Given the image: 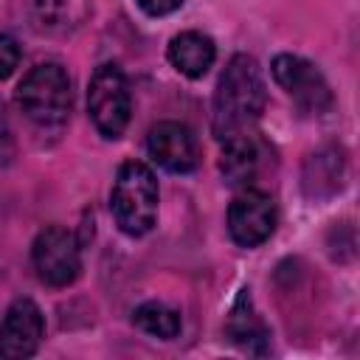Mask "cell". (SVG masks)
<instances>
[{
	"instance_id": "obj_16",
	"label": "cell",
	"mask_w": 360,
	"mask_h": 360,
	"mask_svg": "<svg viewBox=\"0 0 360 360\" xmlns=\"http://www.w3.org/2000/svg\"><path fill=\"white\" fill-rule=\"evenodd\" d=\"M17 65H20V45H17V39L8 37V34H0V82L8 79Z\"/></svg>"
},
{
	"instance_id": "obj_6",
	"label": "cell",
	"mask_w": 360,
	"mask_h": 360,
	"mask_svg": "<svg viewBox=\"0 0 360 360\" xmlns=\"http://www.w3.org/2000/svg\"><path fill=\"white\" fill-rule=\"evenodd\" d=\"M31 259H34L37 276L48 287H68L79 278V270H82L79 242L70 231H65L59 225H48L37 233Z\"/></svg>"
},
{
	"instance_id": "obj_1",
	"label": "cell",
	"mask_w": 360,
	"mask_h": 360,
	"mask_svg": "<svg viewBox=\"0 0 360 360\" xmlns=\"http://www.w3.org/2000/svg\"><path fill=\"white\" fill-rule=\"evenodd\" d=\"M264 101H267V87L259 62L248 53L231 56L214 93V115H211L214 138L231 141L248 135L250 127L262 118Z\"/></svg>"
},
{
	"instance_id": "obj_15",
	"label": "cell",
	"mask_w": 360,
	"mask_h": 360,
	"mask_svg": "<svg viewBox=\"0 0 360 360\" xmlns=\"http://www.w3.org/2000/svg\"><path fill=\"white\" fill-rule=\"evenodd\" d=\"M132 323H135L141 332H146V335H152V338H160V340H172V338L180 335V315H177L172 307L160 304V301H146V304H141V307L132 312Z\"/></svg>"
},
{
	"instance_id": "obj_7",
	"label": "cell",
	"mask_w": 360,
	"mask_h": 360,
	"mask_svg": "<svg viewBox=\"0 0 360 360\" xmlns=\"http://www.w3.org/2000/svg\"><path fill=\"white\" fill-rule=\"evenodd\" d=\"M273 228H276V205L267 191L245 188L233 197L228 208V231L236 245L256 248L264 239H270Z\"/></svg>"
},
{
	"instance_id": "obj_17",
	"label": "cell",
	"mask_w": 360,
	"mask_h": 360,
	"mask_svg": "<svg viewBox=\"0 0 360 360\" xmlns=\"http://www.w3.org/2000/svg\"><path fill=\"white\" fill-rule=\"evenodd\" d=\"M14 158V138H11V129H8V121L3 115V107H0V169L8 166Z\"/></svg>"
},
{
	"instance_id": "obj_11",
	"label": "cell",
	"mask_w": 360,
	"mask_h": 360,
	"mask_svg": "<svg viewBox=\"0 0 360 360\" xmlns=\"http://www.w3.org/2000/svg\"><path fill=\"white\" fill-rule=\"evenodd\" d=\"M346 177V160L338 146H323L307 158L304 166V191L312 200H326L340 191Z\"/></svg>"
},
{
	"instance_id": "obj_8",
	"label": "cell",
	"mask_w": 360,
	"mask_h": 360,
	"mask_svg": "<svg viewBox=\"0 0 360 360\" xmlns=\"http://www.w3.org/2000/svg\"><path fill=\"white\" fill-rule=\"evenodd\" d=\"M45 335V318L31 298H17L0 321V357L22 360L39 349Z\"/></svg>"
},
{
	"instance_id": "obj_2",
	"label": "cell",
	"mask_w": 360,
	"mask_h": 360,
	"mask_svg": "<svg viewBox=\"0 0 360 360\" xmlns=\"http://www.w3.org/2000/svg\"><path fill=\"white\" fill-rule=\"evenodd\" d=\"M158 180L155 172L141 160H127L110 191V211L115 225L127 236H143L158 219Z\"/></svg>"
},
{
	"instance_id": "obj_5",
	"label": "cell",
	"mask_w": 360,
	"mask_h": 360,
	"mask_svg": "<svg viewBox=\"0 0 360 360\" xmlns=\"http://www.w3.org/2000/svg\"><path fill=\"white\" fill-rule=\"evenodd\" d=\"M273 79L276 84L292 98V104L298 107V112L304 115H323L332 107V93L326 79L321 76V70L292 53H278L273 59Z\"/></svg>"
},
{
	"instance_id": "obj_18",
	"label": "cell",
	"mask_w": 360,
	"mask_h": 360,
	"mask_svg": "<svg viewBox=\"0 0 360 360\" xmlns=\"http://www.w3.org/2000/svg\"><path fill=\"white\" fill-rule=\"evenodd\" d=\"M149 17H166L183 6V0H135Z\"/></svg>"
},
{
	"instance_id": "obj_9",
	"label": "cell",
	"mask_w": 360,
	"mask_h": 360,
	"mask_svg": "<svg viewBox=\"0 0 360 360\" xmlns=\"http://www.w3.org/2000/svg\"><path fill=\"white\" fill-rule=\"evenodd\" d=\"M146 149L158 166L174 174H186L197 166V141L180 121H160L149 129Z\"/></svg>"
},
{
	"instance_id": "obj_10",
	"label": "cell",
	"mask_w": 360,
	"mask_h": 360,
	"mask_svg": "<svg viewBox=\"0 0 360 360\" xmlns=\"http://www.w3.org/2000/svg\"><path fill=\"white\" fill-rule=\"evenodd\" d=\"M225 332L248 354H267V349H270V329L264 326L262 315L253 309L248 290H242L236 295L231 315H228V323H225Z\"/></svg>"
},
{
	"instance_id": "obj_3",
	"label": "cell",
	"mask_w": 360,
	"mask_h": 360,
	"mask_svg": "<svg viewBox=\"0 0 360 360\" xmlns=\"http://www.w3.org/2000/svg\"><path fill=\"white\" fill-rule=\"evenodd\" d=\"M17 104L42 129H56L68 121L73 107V90L68 70L56 62H42L17 87Z\"/></svg>"
},
{
	"instance_id": "obj_12",
	"label": "cell",
	"mask_w": 360,
	"mask_h": 360,
	"mask_svg": "<svg viewBox=\"0 0 360 360\" xmlns=\"http://www.w3.org/2000/svg\"><path fill=\"white\" fill-rule=\"evenodd\" d=\"M217 59V45L200 31H183L169 42V62L188 79H200Z\"/></svg>"
},
{
	"instance_id": "obj_14",
	"label": "cell",
	"mask_w": 360,
	"mask_h": 360,
	"mask_svg": "<svg viewBox=\"0 0 360 360\" xmlns=\"http://www.w3.org/2000/svg\"><path fill=\"white\" fill-rule=\"evenodd\" d=\"M222 158H219V172L225 183L231 186H248L259 169V149L250 141V135H239L231 141H222Z\"/></svg>"
},
{
	"instance_id": "obj_13",
	"label": "cell",
	"mask_w": 360,
	"mask_h": 360,
	"mask_svg": "<svg viewBox=\"0 0 360 360\" xmlns=\"http://www.w3.org/2000/svg\"><path fill=\"white\" fill-rule=\"evenodd\" d=\"M34 25L48 34H65L87 17V0H28Z\"/></svg>"
},
{
	"instance_id": "obj_4",
	"label": "cell",
	"mask_w": 360,
	"mask_h": 360,
	"mask_svg": "<svg viewBox=\"0 0 360 360\" xmlns=\"http://www.w3.org/2000/svg\"><path fill=\"white\" fill-rule=\"evenodd\" d=\"M129 84L118 65L104 62L96 68L87 87V112L104 138H118L129 124Z\"/></svg>"
}]
</instances>
